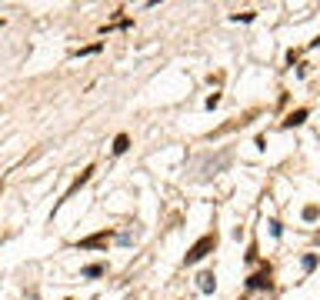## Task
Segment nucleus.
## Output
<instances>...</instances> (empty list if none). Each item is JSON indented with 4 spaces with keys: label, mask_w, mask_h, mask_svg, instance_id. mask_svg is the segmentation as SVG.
<instances>
[{
    "label": "nucleus",
    "mask_w": 320,
    "mask_h": 300,
    "mask_svg": "<svg viewBox=\"0 0 320 300\" xmlns=\"http://www.w3.org/2000/svg\"><path fill=\"white\" fill-rule=\"evenodd\" d=\"M213 247H217V233H204V237H200L197 244L190 247L187 250V257H184V264H197V260H204V257L207 254H213Z\"/></svg>",
    "instance_id": "1"
},
{
    "label": "nucleus",
    "mask_w": 320,
    "mask_h": 300,
    "mask_svg": "<svg viewBox=\"0 0 320 300\" xmlns=\"http://www.w3.org/2000/svg\"><path fill=\"white\" fill-rule=\"evenodd\" d=\"M270 277H274L270 264H260V270L247 277V290H267V287H270Z\"/></svg>",
    "instance_id": "2"
},
{
    "label": "nucleus",
    "mask_w": 320,
    "mask_h": 300,
    "mask_svg": "<svg viewBox=\"0 0 320 300\" xmlns=\"http://www.w3.org/2000/svg\"><path fill=\"white\" fill-rule=\"evenodd\" d=\"M110 237H113L110 230H97V233H90V237H84V240H77V247L80 250H100V247H107Z\"/></svg>",
    "instance_id": "3"
},
{
    "label": "nucleus",
    "mask_w": 320,
    "mask_h": 300,
    "mask_svg": "<svg viewBox=\"0 0 320 300\" xmlns=\"http://www.w3.org/2000/svg\"><path fill=\"white\" fill-rule=\"evenodd\" d=\"M90 174H94V164L80 170V177L74 180V184H70V190H67V194H64V200H70V197H74V194H77V190H80V187H84V184H87V180H90ZM64 200H60V203H64Z\"/></svg>",
    "instance_id": "4"
},
{
    "label": "nucleus",
    "mask_w": 320,
    "mask_h": 300,
    "mask_svg": "<svg viewBox=\"0 0 320 300\" xmlns=\"http://www.w3.org/2000/svg\"><path fill=\"white\" fill-rule=\"evenodd\" d=\"M307 117H310V110H307V107H300V110H294V113L287 117V120L280 123V127H284V130H290V127H300V123L307 120Z\"/></svg>",
    "instance_id": "5"
},
{
    "label": "nucleus",
    "mask_w": 320,
    "mask_h": 300,
    "mask_svg": "<svg viewBox=\"0 0 320 300\" xmlns=\"http://www.w3.org/2000/svg\"><path fill=\"white\" fill-rule=\"evenodd\" d=\"M197 287L204 290V294H213V287H217V277L207 270V274H200V277H197Z\"/></svg>",
    "instance_id": "6"
},
{
    "label": "nucleus",
    "mask_w": 320,
    "mask_h": 300,
    "mask_svg": "<svg viewBox=\"0 0 320 300\" xmlns=\"http://www.w3.org/2000/svg\"><path fill=\"white\" fill-rule=\"evenodd\" d=\"M127 147H130V137H127V133H117V137H113V154L120 157V154H127Z\"/></svg>",
    "instance_id": "7"
},
{
    "label": "nucleus",
    "mask_w": 320,
    "mask_h": 300,
    "mask_svg": "<svg viewBox=\"0 0 320 300\" xmlns=\"http://www.w3.org/2000/svg\"><path fill=\"white\" fill-rule=\"evenodd\" d=\"M104 270H107L104 264H90V267H84V277H104Z\"/></svg>",
    "instance_id": "8"
},
{
    "label": "nucleus",
    "mask_w": 320,
    "mask_h": 300,
    "mask_svg": "<svg viewBox=\"0 0 320 300\" xmlns=\"http://www.w3.org/2000/svg\"><path fill=\"white\" fill-rule=\"evenodd\" d=\"M317 217H320V207H317V203H307V207H304V220H317Z\"/></svg>",
    "instance_id": "9"
},
{
    "label": "nucleus",
    "mask_w": 320,
    "mask_h": 300,
    "mask_svg": "<svg viewBox=\"0 0 320 300\" xmlns=\"http://www.w3.org/2000/svg\"><path fill=\"white\" fill-rule=\"evenodd\" d=\"M90 54H100V44H90L84 50H74V57H90Z\"/></svg>",
    "instance_id": "10"
},
{
    "label": "nucleus",
    "mask_w": 320,
    "mask_h": 300,
    "mask_svg": "<svg viewBox=\"0 0 320 300\" xmlns=\"http://www.w3.org/2000/svg\"><path fill=\"white\" fill-rule=\"evenodd\" d=\"M317 267V254H307L304 257V270H314Z\"/></svg>",
    "instance_id": "11"
},
{
    "label": "nucleus",
    "mask_w": 320,
    "mask_h": 300,
    "mask_svg": "<svg viewBox=\"0 0 320 300\" xmlns=\"http://www.w3.org/2000/svg\"><path fill=\"white\" fill-rule=\"evenodd\" d=\"M233 20H243V23H250V20H254V10H243V13H233Z\"/></svg>",
    "instance_id": "12"
},
{
    "label": "nucleus",
    "mask_w": 320,
    "mask_h": 300,
    "mask_svg": "<svg viewBox=\"0 0 320 300\" xmlns=\"http://www.w3.org/2000/svg\"><path fill=\"white\" fill-rule=\"evenodd\" d=\"M217 103H220V94H210V97H207V107H210V110H213Z\"/></svg>",
    "instance_id": "13"
},
{
    "label": "nucleus",
    "mask_w": 320,
    "mask_h": 300,
    "mask_svg": "<svg viewBox=\"0 0 320 300\" xmlns=\"http://www.w3.org/2000/svg\"><path fill=\"white\" fill-rule=\"evenodd\" d=\"M257 260V244H250V250H247V264H254Z\"/></svg>",
    "instance_id": "14"
},
{
    "label": "nucleus",
    "mask_w": 320,
    "mask_h": 300,
    "mask_svg": "<svg viewBox=\"0 0 320 300\" xmlns=\"http://www.w3.org/2000/svg\"><path fill=\"white\" fill-rule=\"evenodd\" d=\"M310 47H320V37H314V40H310Z\"/></svg>",
    "instance_id": "15"
},
{
    "label": "nucleus",
    "mask_w": 320,
    "mask_h": 300,
    "mask_svg": "<svg viewBox=\"0 0 320 300\" xmlns=\"http://www.w3.org/2000/svg\"><path fill=\"white\" fill-rule=\"evenodd\" d=\"M67 300H74V297H67Z\"/></svg>",
    "instance_id": "16"
}]
</instances>
